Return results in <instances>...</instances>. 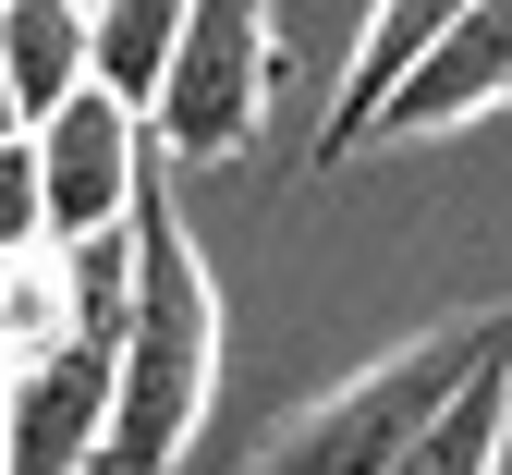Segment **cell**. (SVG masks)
I'll use <instances>...</instances> for the list:
<instances>
[{
  "instance_id": "1",
  "label": "cell",
  "mask_w": 512,
  "mask_h": 475,
  "mask_svg": "<svg viewBox=\"0 0 512 475\" xmlns=\"http://www.w3.org/2000/svg\"><path fill=\"white\" fill-rule=\"evenodd\" d=\"M135 244H147V293H135V342H122V415H110V451L98 475H171L208 427V390H220V281L183 208L147 183L135 208Z\"/></svg>"
},
{
  "instance_id": "2",
  "label": "cell",
  "mask_w": 512,
  "mask_h": 475,
  "mask_svg": "<svg viewBox=\"0 0 512 475\" xmlns=\"http://www.w3.org/2000/svg\"><path fill=\"white\" fill-rule=\"evenodd\" d=\"M488 354H512V305L452 317V329H427V342L354 366L330 402H305V415H293L269 451H256V475H403L415 439L464 402V378H476Z\"/></svg>"
},
{
  "instance_id": "3",
  "label": "cell",
  "mask_w": 512,
  "mask_h": 475,
  "mask_svg": "<svg viewBox=\"0 0 512 475\" xmlns=\"http://www.w3.org/2000/svg\"><path fill=\"white\" fill-rule=\"evenodd\" d=\"M281 86V25H269V0H196V25H183V61H171V86L147 110V134L171 159H244L256 147V110H269Z\"/></svg>"
},
{
  "instance_id": "4",
  "label": "cell",
  "mask_w": 512,
  "mask_h": 475,
  "mask_svg": "<svg viewBox=\"0 0 512 475\" xmlns=\"http://www.w3.org/2000/svg\"><path fill=\"white\" fill-rule=\"evenodd\" d=\"M122 415V354L98 342H49L0 366V475H98Z\"/></svg>"
},
{
  "instance_id": "5",
  "label": "cell",
  "mask_w": 512,
  "mask_h": 475,
  "mask_svg": "<svg viewBox=\"0 0 512 475\" xmlns=\"http://www.w3.org/2000/svg\"><path fill=\"white\" fill-rule=\"evenodd\" d=\"M147 110H122V98H74L61 122H37V183H49V244H86V232H122L147 208Z\"/></svg>"
},
{
  "instance_id": "6",
  "label": "cell",
  "mask_w": 512,
  "mask_h": 475,
  "mask_svg": "<svg viewBox=\"0 0 512 475\" xmlns=\"http://www.w3.org/2000/svg\"><path fill=\"white\" fill-rule=\"evenodd\" d=\"M464 13H488V0H378L366 37H354V74H342V98H330V134H317V171H330V159H366L378 110L403 98V74H415V61L452 37Z\"/></svg>"
},
{
  "instance_id": "7",
  "label": "cell",
  "mask_w": 512,
  "mask_h": 475,
  "mask_svg": "<svg viewBox=\"0 0 512 475\" xmlns=\"http://www.w3.org/2000/svg\"><path fill=\"white\" fill-rule=\"evenodd\" d=\"M512 98V0H488V13H464L452 37H439L415 74H403V98L378 110V134H427V122H476V110H500ZM366 134V147H378Z\"/></svg>"
},
{
  "instance_id": "8",
  "label": "cell",
  "mask_w": 512,
  "mask_h": 475,
  "mask_svg": "<svg viewBox=\"0 0 512 475\" xmlns=\"http://www.w3.org/2000/svg\"><path fill=\"white\" fill-rule=\"evenodd\" d=\"M183 25H196V0H98V98L159 110L171 61H183Z\"/></svg>"
},
{
  "instance_id": "9",
  "label": "cell",
  "mask_w": 512,
  "mask_h": 475,
  "mask_svg": "<svg viewBox=\"0 0 512 475\" xmlns=\"http://www.w3.org/2000/svg\"><path fill=\"white\" fill-rule=\"evenodd\" d=\"M61 293H74V342H98V354L135 342V293H147V244H135V220L61 244Z\"/></svg>"
},
{
  "instance_id": "10",
  "label": "cell",
  "mask_w": 512,
  "mask_h": 475,
  "mask_svg": "<svg viewBox=\"0 0 512 475\" xmlns=\"http://www.w3.org/2000/svg\"><path fill=\"white\" fill-rule=\"evenodd\" d=\"M500 439H512V354H488V366L464 378V402L415 439L403 475H500Z\"/></svg>"
},
{
  "instance_id": "11",
  "label": "cell",
  "mask_w": 512,
  "mask_h": 475,
  "mask_svg": "<svg viewBox=\"0 0 512 475\" xmlns=\"http://www.w3.org/2000/svg\"><path fill=\"white\" fill-rule=\"evenodd\" d=\"M49 256V183H37V134H0V268Z\"/></svg>"
},
{
  "instance_id": "12",
  "label": "cell",
  "mask_w": 512,
  "mask_h": 475,
  "mask_svg": "<svg viewBox=\"0 0 512 475\" xmlns=\"http://www.w3.org/2000/svg\"><path fill=\"white\" fill-rule=\"evenodd\" d=\"M0 134H25V98H13V74H0Z\"/></svg>"
}]
</instances>
